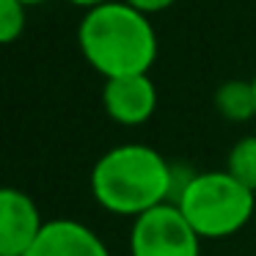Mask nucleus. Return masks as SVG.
<instances>
[{
  "label": "nucleus",
  "mask_w": 256,
  "mask_h": 256,
  "mask_svg": "<svg viewBox=\"0 0 256 256\" xmlns=\"http://www.w3.org/2000/svg\"><path fill=\"white\" fill-rule=\"evenodd\" d=\"M78 44L88 66L105 80L149 74L157 58L154 25L124 0L88 8L80 20Z\"/></svg>",
  "instance_id": "obj_1"
},
{
  "label": "nucleus",
  "mask_w": 256,
  "mask_h": 256,
  "mask_svg": "<svg viewBox=\"0 0 256 256\" xmlns=\"http://www.w3.org/2000/svg\"><path fill=\"white\" fill-rule=\"evenodd\" d=\"M91 196L110 215L135 220L171 201L174 166L146 144L113 146L91 168Z\"/></svg>",
  "instance_id": "obj_2"
},
{
  "label": "nucleus",
  "mask_w": 256,
  "mask_h": 256,
  "mask_svg": "<svg viewBox=\"0 0 256 256\" xmlns=\"http://www.w3.org/2000/svg\"><path fill=\"white\" fill-rule=\"evenodd\" d=\"M174 204L201 240H226L242 232L256 210V193L226 171L193 174Z\"/></svg>",
  "instance_id": "obj_3"
},
{
  "label": "nucleus",
  "mask_w": 256,
  "mask_h": 256,
  "mask_svg": "<svg viewBox=\"0 0 256 256\" xmlns=\"http://www.w3.org/2000/svg\"><path fill=\"white\" fill-rule=\"evenodd\" d=\"M201 237L176 204H160L132 220L130 256H198Z\"/></svg>",
  "instance_id": "obj_4"
},
{
  "label": "nucleus",
  "mask_w": 256,
  "mask_h": 256,
  "mask_svg": "<svg viewBox=\"0 0 256 256\" xmlns=\"http://www.w3.org/2000/svg\"><path fill=\"white\" fill-rule=\"evenodd\" d=\"M42 226L39 206L25 190L0 188V256H25Z\"/></svg>",
  "instance_id": "obj_5"
},
{
  "label": "nucleus",
  "mask_w": 256,
  "mask_h": 256,
  "mask_svg": "<svg viewBox=\"0 0 256 256\" xmlns=\"http://www.w3.org/2000/svg\"><path fill=\"white\" fill-rule=\"evenodd\" d=\"M102 105L105 113L116 124L138 127L154 116L157 88L149 74H132V78H113L105 80L102 88Z\"/></svg>",
  "instance_id": "obj_6"
},
{
  "label": "nucleus",
  "mask_w": 256,
  "mask_h": 256,
  "mask_svg": "<svg viewBox=\"0 0 256 256\" xmlns=\"http://www.w3.org/2000/svg\"><path fill=\"white\" fill-rule=\"evenodd\" d=\"M25 256H110L102 237L86 223L56 218L42 226L36 242Z\"/></svg>",
  "instance_id": "obj_7"
},
{
  "label": "nucleus",
  "mask_w": 256,
  "mask_h": 256,
  "mask_svg": "<svg viewBox=\"0 0 256 256\" xmlns=\"http://www.w3.org/2000/svg\"><path fill=\"white\" fill-rule=\"evenodd\" d=\"M215 110L220 118L234 124H245L256 118V91L254 80H226L215 91Z\"/></svg>",
  "instance_id": "obj_8"
},
{
  "label": "nucleus",
  "mask_w": 256,
  "mask_h": 256,
  "mask_svg": "<svg viewBox=\"0 0 256 256\" xmlns=\"http://www.w3.org/2000/svg\"><path fill=\"white\" fill-rule=\"evenodd\" d=\"M223 171L250 193H256V135H245L228 149Z\"/></svg>",
  "instance_id": "obj_9"
},
{
  "label": "nucleus",
  "mask_w": 256,
  "mask_h": 256,
  "mask_svg": "<svg viewBox=\"0 0 256 256\" xmlns=\"http://www.w3.org/2000/svg\"><path fill=\"white\" fill-rule=\"evenodd\" d=\"M28 8L20 0H0V44H14L25 34Z\"/></svg>",
  "instance_id": "obj_10"
},
{
  "label": "nucleus",
  "mask_w": 256,
  "mask_h": 256,
  "mask_svg": "<svg viewBox=\"0 0 256 256\" xmlns=\"http://www.w3.org/2000/svg\"><path fill=\"white\" fill-rule=\"evenodd\" d=\"M124 3H127V6H132L135 12L152 17V14H162L166 8H171L176 0H124Z\"/></svg>",
  "instance_id": "obj_11"
},
{
  "label": "nucleus",
  "mask_w": 256,
  "mask_h": 256,
  "mask_svg": "<svg viewBox=\"0 0 256 256\" xmlns=\"http://www.w3.org/2000/svg\"><path fill=\"white\" fill-rule=\"evenodd\" d=\"M66 3H72V6H80V8H94V6H102V3H108V0H66Z\"/></svg>",
  "instance_id": "obj_12"
},
{
  "label": "nucleus",
  "mask_w": 256,
  "mask_h": 256,
  "mask_svg": "<svg viewBox=\"0 0 256 256\" xmlns=\"http://www.w3.org/2000/svg\"><path fill=\"white\" fill-rule=\"evenodd\" d=\"M25 8H30V6H39V3H44V0H20Z\"/></svg>",
  "instance_id": "obj_13"
},
{
  "label": "nucleus",
  "mask_w": 256,
  "mask_h": 256,
  "mask_svg": "<svg viewBox=\"0 0 256 256\" xmlns=\"http://www.w3.org/2000/svg\"><path fill=\"white\" fill-rule=\"evenodd\" d=\"M254 91H256V74H254Z\"/></svg>",
  "instance_id": "obj_14"
}]
</instances>
